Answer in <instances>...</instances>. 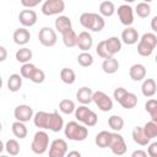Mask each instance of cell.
I'll list each match as a JSON object with an SVG mask.
<instances>
[{"mask_svg": "<svg viewBox=\"0 0 157 157\" xmlns=\"http://www.w3.org/2000/svg\"><path fill=\"white\" fill-rule=\"evenodd\" d=\"M77 63L82 66V67H88L93 64V56L88 53V52H82L81 54H78L77 56Z\"/></svg>", "mask_w": 157, "mask_h": 157, "instance_id": "38", "label": "cell"}, {"mask_svg": "<svg viewBox=\"0 0 157 157\" xmlns=\"http://www.w3.org/2000/svg\"><path fill=\"white\" fill-rule=\"evenodd\" d=\"M67 153V144L63 139H55L49 147V157H65Z\"/></svg>", "mask_w": 157, "mask_h": 157, "instance_id": "10", "label": "cell"}, {"mask_svg": "<svg viewBox=\"0 0 157 157\" xmlns=\"http://www.w3.org/2000/svg\"><path fill=\"white\" fill-rule=\"evenodd\" d=\"M92 94H93V91L90 87L83 86V87L78 88V91L76 93V98L82 105H86L92 102Z\"/></svg>", "mask_w": 157, "mask_h": 157, "instance_id": "18", "label": "cell"}, {"mask_svg": "<svg viewBox=\"0 0 157 157\" xmlns=\"http://www.w3.org/2000/svg\"><path fill=\"white\" fill-rule=\"evenodd\" d=\"M151 28H152L153 32H157V16H155L151 20Z\"/></svg>", "mask_w": 157, "mask_h": 157, "instance_id": "51", "label": "cell"}, {"mask_svg": "<svg viewBox=\"0 0 157 157\" xmlns=\"http://www.w3.org/2000/svg\"><path fill=\"white\" fill-rule=\"evenodd\" d=\"M118 12V17L120 20V22L126 26V27H131V25L134 23V11H132V7L130 5H120L117 10Z\"/></svg>", "mask_w": 157, "mask_h": 157, "instance_id": "9", "label": "cell"}, {"mask_svg": "<svg viewBox=\"0 0 157 157\" xmlns=\"http://www.w3.org/2000/svg\"><path fill=\"white\" fill-rule=\"evenodd\" d=\"M13 42L18 45H25L29 42L31 39V34H29V31L25 27H21V28H17L15 32H13Z\"/></svg>", "mask_w": 157, "mask_h": 157, "instance_id": "15", "label": "cell"}, {"mask_svg": "<svg viewBox=\"0 0 157 157\" xmlns=\"http://www.w3.org/2000/svg\"><path fill=\"white\" fill-rule=\"evenodd\" d=\"M29 80H31L32 82H34V83H42V82H44V80H45V74H44L43 70L36 69Z\"/></svg>", "mask_w": 157, "mask_h": 157, "instance_id": "43", "label": "cell"}, {"mask_svg": "<svg viewBox=\"0 0 157 157\" xmlns=\"http://www.w3.org/2000/svg\"><path fill=\"white\" fill-rule=\"evenodd\" d=\"M108 125L114 131H120L124 128V119L120 115H110L108 118Z\"/></svg>", "mask_w": 157, "mask_h": 157, "instance_id": "33", "label": "cell"}, {"mask_svg": "<svg viewBox=\"0 0 157 157\" xmlns=\"http://www.w3.org/2000/svg\"><path fill=\"white\" fill-rule=\"evenodd\" d=\"M13 115L16 118V121L26 123V121H29L33 118V109L27 104H20L15 108Z\"/></svg>", "mask_w": 157, "mask_h": 157, "instance_id": "11", "label": "cell"}, {"mask_svg": "<svg viewBox=\"0 0 157 157\" xmlns=\"http://www.w3.org/2000/svg\"><path fill=\"white\" fill-rule=\"evenodd\" d=\"M32 56H33L32 50H31L29 48H26V47L18 49V50L16 52V60H17L18 63H22V64L29 63V60L32 59Z\"/></svg>", "mask_w": 157, "mask_h": 157, "instance_id": "28", "label": "cell"}, {"mask_svg": "<svg viewBox=\"0 0 157 157\" xmlns=\"http://www.w3.org/2000/svg\"><path fill=\"white\" fill-rule=\"evenodd\" d=\"M5 148H6V151L9 152L10 156H17L20 153V144L15 139L7 140L6 145H5Z\"/></svg>", "mask_w": 157, "mask_h": 157, "instance_id": "39", "label": "cell"}, {"mask_svg": "<svg viewBox=\"0 0 157 157\" xmlns=\"http://www.w3.org/2000/svg\"><path fill=\"white\" fill-rule=\"evenodd\" d=\"M64 134L69 140L83 141L88 136V130L85 125H81L77 121H69L64 129Z\"/></svg>", "mask_w": 157, "mask_h": 157, "instance_id": "2", "label": "cell"}, {"mask_svg": "<svg viewBox=\"0 0 157 157\" xmlns=\"http://www.w3.org/2000/svg\"><path fill=\"white\" fill-rule=\"evenodd\" d=\"M61 36H63V42H64V45H65V47H67V48L76 47L77 34L75 33L74 29H67V31L63 32Z\"/></svg>", "mask_w": 157, "mask_h": 157, "instance_id": "26", "label": "cell"}, {"mask_svg": "<svg viewBox=\"0 0 157 157\" xmlns=\"http://www.w3.org/2000/svg\"><path fill=\"white\" fill-rule=\"evenodd\" d=\"M38 39H39L42 45L53 47L56 44V40H58L56 32L50 27H42L39 33H38Z\"/></svg>", "mask_w": 157, "mask_h": 157, "instance_id": "7", "label": "cell"}, {"mask_svg": "<svg viewBox=\"0 0 157 157\" xmlns=\"http://www.w3.org/2000/svg\"><path fill=\"white\" fill-rule=\"evenodd\" d=\"M112 152L117 156H121L126 152V144L124 141V137L118 134V132H112V139H110V142H109V146H108Z\"/></svg>", "mask_w": 157, "mask_h": 157, "instance_id": "8", "label": "cell"}, {"mask_svg": "<svg viewBox=\"0 0 157 157\" xmlns=\"http://www.w3.org/2000/svg\"><path fill=\"white\" fill-rule=\"evenodd\" d=\"M39 2H40V0H21V4L28 9L36 7L37 5H39Z\"/></svg>", "mask_w": 157, "mask_h": 157, "instance_id": "46", "label": "cell"}, {"mask_svg": "<svg viewBox=\"0 0 157 157\" xmlns=\"http://www.w3.org/2000/svg\"><path fill=\"white\" fill-rule=\"evenodd\" d=\"M54 25H55V29H58L59 33H63L67 29H72L71 20L67 16H58Z\"/></svg>", "mask_w": 157, "mask_h": 157, "instance_id": "23", "label": "cell"}, {"mask_svg": "<svg viewBox=\"0 0 157 157\" xmlns=\"http://www.w3.org/2000/svg\"><path fill=\"white\" fill-rule=\"evenodd\" d=\"M142 130H144V132H145V135L151 140V139H155L156 136H157V123H155V121H147L145 125H144V128H142Z\"/></svg>", "mask_w": 157, "mask_h": 157, "instance_id": "35", "label": "cell"}, {"mask_svg": "<svg viewBox=\"0 0 157 157\" xmlns=\"http://www.w3.org/2000/svg\"><path fill=\"white\" fill-rule=\"evenodd\" d=\"M22 86V77L18 74H12L7 80V88L11 92H17Z\"/></svg>", "mask_w": 157, "mask_h": 157, "instance_id": "29", "label": "cell"}, {"mask_svg": "<svg viewBox=\"0 0 157 157\" xmlns=\"http://www.w3.org/2000/svg\"><path fill=\"white\" fill-rule=\"evenodd\" d=\"M147 155L150 157H157V142L150 144V146L147 148Z\"/></svg>", "mask_w": 157, "mask_h": 157, "instance_id": "47", "label": "cell"}, {"mask_svg": "<svg viewBox=\"0 0 157 157\" xmlns=\"http://www.w3.org/2000/svg\"><path fill=\"white\" fill-rule=\"evenodd\" d=\"M110 139H112V132L110 131H107V130H102L101 132H98L96 135V139H94V142L98 147L101 148H107L109 146V142H110Z\"/></svg>", "mask_w": 157, "mask_h": 157, "instance_id": "21", "label": "cell"}, {"mask_svg": "<svg viewBox=\"0 0 157 157\" xmlns=\"http://www.w3.org/2000/svg\"><path fill=\"white\" fill-rule=\"evenodd\" d=\"M18 21L20 23L26 28V27H32L36 25L37 22V13L31 10V9H26V10H22L20 13H18Z\"/></svg>", "mask_w": 157, "mask_h": 157, "instance_id": "12", "label": "cell"}, {"mask_svg": "<svg viewBox=\"0 0 157 157\" xmlns=\"http://www.w3.org/2000/svg\"><path fill=\"white\" fill-rule=\"evenodd\" d=\"M11 129H12L13 135L16 137H18V139H25L27 136V134H28V130H27L25 123H21V121L12 123V128Z\"/></svg>", "mask_w": 157, "mask_h": 157, "instance_id": "31", "label": "cell"}, {"mask_svg": "<svg viewBox=\"0 0 157 157\" xmlns=\"http://www.w3.org/2000/svg\"><path fill=\"white\" fill-rule=\"evenodd\" d=\"M132 140L140 146H146L150 144V139L145 135L141 126H135L132 129Z\"/></svg>", "mask_w": 157, "mask_h": 157, "instance_id": "20", "label": "cell"}, {"mask_svg": "<svg viewBox=\"0 0 157 157\" xmlns=\"http://www.w3.org/2000/svg\"><path fill=\"white\" fill-rule=\"evenodd\" d=\"M121 40L128 44V45H132L135 43H137L139 40V33L134 27H126L123 32H121Z\"/></svg>", "mask_w": 157, "mask_h": 157, "instance_id": "16", "label": "cell"}, {"mask_svg": "<svg viewBox=\"0 0 157 157\" xmlns=\"http://www.w3.org/2000/svg\"><path fill=\"white\" fill-rule=\"evenodd\" d=\"M145 109L150 114L151 120L155 121V123H157V101L153 99V98L148 99L146 102V104H145Z\"/></svg>", "mask_w": 157, "mask_h": 157, "instance_id": "34", "label": "cell"}, {"mask_svg": "<svg viewBox=\"0 0 157 157\" xmlns=\"http://www.w3.org/2000/svg\"><path fill=\"white\" fill-rule=\"evenodd\" d=\"M4 147H5V146H4V144H2V141L0 140V153L2 152V150H4Z\"/></svg>", "mask_w": 157, "mask_h": 157, "instance_id": "52", "label": "cell"}, {"mask_svg": "<svg viewBox=\"0 0 157 157\" xmlns=\"http://www.w3.org/2000/svg\"><path fill=\"white\" fill-rule=\"evenodd\" d=\"M104 43H105V48L110 56L119 53L121 49V40L118 37H109L108 39H104Z\"/></svg>", "mask_w": 157, "mask_h": 157, "instance_id": "17", "label": "cell"}, {"mask_svg": "<svg viewBox=\"0 0 157 157\" xmlns=\"http://www.w3.org/2000/svg\"><path fill=\"white\" fill-rule=\"evenodd\" d=\"M156 81L153 78H146L144 82H142V86H141V92L145 97H152L155 93H156Z\"/></svg>", "mask_w": 157, "mask_h": 157, "instance_id": "24", "label": "cell"}, {"mask_svg": "<svg viewBox=\"0 0 157 157\" xmlns=\"http://www.w3.org/2000/svg\"><path fill=\"white\" fill-rule=\"evenodd\" d=\"M0 157H9V156H4V155H1V156H0Z\"/></svg>", "mask_w": 157, "mask_h": 157, "instance_id": "55", "label": "cell"}, {"mask_svg": "<svg viewBox=\"0 0 157 157\" xmlns=\"http://www.w3.org/2000/svg\"><path fill=\"white\" fill-rule=\"evenodd\" d=\"M102 69L105 74H114L119 69V61L114 58L104 59V61L102 63Z\"/></svg>", "mask_w": 157, "mask_h": 157, "instance_id": "27", "label": "cell"}, {"mask_svg": "<svg viewBox=\"0 0 157 157\" xmlns=\"http://www.w3.org/2000/svg\"><path fill=\"white\" fill-rule=\"evenodd\" d=\"M2 88V78H1V76H0V90Z\"/></svg>", "mask_w": 157, "mask_h": 157, "instance_id": "53", "label": "cell"}, {"mask_svg": "<svg viewBox=\"0 0 157 157\" xmlns=\"http://www.w3.org/2000/svg\"><path fill=\"white\" fill-rule=\"evenodd\" d=\"M97 121H98V117H97V114L94 113V112H90V114L87 115V118L85 119V121H83V124H85V126H94L96 124H97Z\"/></svg>", "mask_w": 157, "mask_h": 157, "instance_id": "44", "label": "cell"}, {"mask_svg": "<svg viewBox=\"0 0 157 157\" xmlns=\"http://www.w3.org/2000/svg\"><path fill=\"white\" fill-rule=\"evenodd\" d=\"M129 75L132 81H141L146 76V67L142 64H134L129 70Z\"/></svg>", "mask_w": 157, "mask_h": 157, "instance_id": "19", "label": "cell"}, {"mask_svg": "<svg viewBox=\"0 0 157 157\" xmlns=\"http://www.w3.org/2000/svg\"><path fill=\"white\" fill-rule=\"evenodd\" d=\"M128 91L124 88V87H118V88H115L114 90V92H113V96H114V99L119 103L120 102V99L125 96V93H126Z\"/></svg>", "mask_w": 157, "mask_h": 157, "instance_id": "45", "label": "cell"}, {"mask_svg": "<svg viewBox=\"0 0 157 157\" xmlns=\"http://www.w3.org/2000/svg\"><path fill=\"white\" fill-rule=\"evenodd\" d=\"M93 44V39H92V36L86 32V31H82L78 33L77 36V42H76V45L82 50V52H88L91 49Z\"/></svg>", "mask_w": 157, "mask_h": 157, "instance_id": "14", "label": "cell"}, {"mask_svg": "<svg viewBox=\"0 0 157 157\" xmlns=\"http://www.w3.org/2000/svg\"><path fill=\"white\" fill-rule=\"evenodd\" d=\"M119 104L125 109H132L137 104V97H136V94H134L131 92H126L125 96L120 99Z\"/></svg>", "mask_w": 157, "mask_h": 157, "instance_id": "25", "label": "cell"}, {"mask_svg": "<svg viewBox=\"0 0 157 157\" xmlns=\"http://www.w3.org/2000/svg\"><path fill=\"white\" fill-rule=\"evenodd\" d=\"M115 12V6L112 1H102L99 4V13L101 16H105V17H110L113 16V13Z\"/></svg>", "mask_w": 157, "mask_h": 157, "instance_id": "32", "label": "cell"}, {"mask_svg": "<svg viewBox=\"0 0 157 157\" xmlns=\"http://www.w3.org/2000/svg\"><path fill=\"white\" fill-rule=\"evenodd\" d=\"M80 23L86 29H91L93 32H101L105 26L104 18L94 12H83L80 16Z\"/></svg>", "mask_w": 157, "mask_h": 157, "instance_id": "1", "label": "cell"}, {"mask_svg": "<svg viewBox=\"0 0 157 157\" xmlns=\"http://www.w3.org/2000/svg\"><path fill=\"white\" fill-rule=\"evenodd\" d=\"M1 129H2V125H1V121H0V131H1Z\"/></svg>", "mask_w": 157, "mask_h": 157, "instance_id": "54", "label": "cell"}, {"mask_svg": "<svg viewBox=\"0 0 157 157\" xmlns=\"http://www.w3.org/2000/svg\"><path fill=\"white\" fill-rule=\"evenodd\" d=\"M92 102L96 103V105L102 110V112H109L113 108V101L112 98L105 94L102 91H96L92 94Z\"/></svg>", "mask_w": 157, "mask_h": 157, "instance_id": "6", "label": "cell"}, {"mask_svg": "<svg viewBox=\"0 0 157 157\" xmlns=\"http://www.w3.org/2000/svg\"><path fill=\"white\" fill-rule=\"evenodd\" d=\"M157 45V36L152 32L142 34V37L139 39L137 44V53L141 56H150L153 52V49Z\"/></svg>", "mask_w": 157, "mask_h": 157, "instance_id": "3", "label": "cell"}, {"mask_svg": "<svg viewBox=\"0 0 157 157\" xmlns=\"http://www.w3.org/2000/svg\"><path fill=\"white\" fill-rule=\"evenodd\" d=\"M59 109L64 114H71L75 112V103L71 99H61L59 103Z\"/></svg>", "mask_w": 157, "mask_h": 157, "instance_id": "37", "label": "cell"}, {"mask_svg": "<svg viewBox=\"0 0 157 157\" xmlns=\"http://www.w3.org/2000/svg\"><path fill=\"white\" fill-rule=\"evenodd\" d=\"M131 157H147V153L144 150H135L131 153Z\"/></svg>", "mask_w": 157, "mask_h": 157, "instance_id": "49", "label": "cell"}, {"mask_svg": "<svg viewBox=\"0 0 157 157\" xmlns=\"http://www.w3.org/2000/svg\"><path fill=\"white\" fill-rule=\"evenodd\" d=\"M6 58H7V50H6V48H5V47L0 45V63L5 61V60H6Z\"/></svg>", "mask_w": 157, "mask_h": 157, "instance_id": "48", "label": "cell"}, {"mask_svg": "<svg viewBox=\"0 0 157 157\" xmlns=\"http://www.w3.org/2000/svg\"><path fill=\"white\" fill-rule=\"evenodd\" d=\"M64 128V120L61 118V115L54 110L52 113H49V119H48V130H52L54 132H59L61 129Z\"/></svg>", "mask_w": 157, "mask_h": 157, "instance_id": "13", "label": "cell"}, {"mask_svg": "<svg viewBox=\"0 0 157 157\" xmlns=\"http://www.w3.org/2000/svg\"><path fill=\"white\" fill-rule=\"evenodd\" d=\"M90 112H91V109H90L87 105H80L78 108L75 109V118H76L78 121L83 123L85 119L87 118V115L90 114Z\"/></svg>", "mask_w": 157, "mask_h": 157, "instance_id": "40", "label": "cell"}, {"mask_svg": "<svg viewBox=\"0 0 157 157\" xmlns=\"http://www.w3.org/2000/svg\"><path fill=\"white\" fill-rule=\"evenodd\" d=\"M48 146H49V135L43 130L37 131L33 136V140L31 144V150L36 155H43L44 152H47Z\"/></svg>", "mask_w": 157, "mask_h": 157, "instance_id": "4", "label": "cell"}, {"mask_svg": "<svg viewBox=\"0 0 157 157\" xmlns=\"http://www.w3.org/2000/svg\"><path fill=\"white\" fill-rule=\"evenodd\" d=\"M65 157H81V153L78 151H76V150H72V151L67 152L65 155Z\"/></svg>", "mask_w": 157, "mask_h": 157, "instance_id": "50", "label": "cell"}, {"mask_svg": "<svg viewBox=\"0 0 157 157\" xmlns=\"http://www.w3.org/2000/svg\"><path fill=\"white\" fill-rule=\"evenodd\" d=\"M96 53L98 54V56H101L102 59H109V58H113L109 55L107 48H105V43L104 40H101L98 44H97V48H96Z\"/></svg>", "mask_w": 157, "mask_h": 157, "instance_id": "42", "label": "cell"}, {"mask_svg": "<svg viewBox=\"0 0 157 157\" xmlns=\"http://www.w3.org/2000/svg\"><path fill=\"white\" fill-rule=\"evenodd\" d=\"M135 12L137 13L139 17L141 18H146L150 16L151 13V6L147 2H139L135 7Z\"/></svg>", "mask_w": 157, "mask_h": 157, "instance_id": "36", "label": "cell"}, {"mask_svg": "<svg viewBox=\"0 0 157 157\" xmlns=\"http://www.w3.org/2000/svg\"><path fill=\"white\" fill-rule=\"evenodd\" d=\"M36 69H37V67H36L33 64H31V63L23 64L22 67H21V70H20V75H21V77H25V78H28V80H29Z\"/></svg>", "mask_w": 157, "mask_h": 157, "instance_id": "41", "label": "cell"}, {"mask_svg": "<svg viewBox=\"0 0 157 157\" xmlns=\"http://www.w3.org/2000/svg\"><path fill=\"white\" fill-rule=\"evenodd\" d=\"M65 2L63 0H45L42 5V13L45 16L59 15L64 11Z\"/></svg>", "mask_w": 157, "mask_h": 157, "instance_id": "5", "label": "cell"}, {"mask_svg": "<svg viewBox=\"0 0 157 157\" xmlns=\"http://www.w3.org/2000/svg\"><path fill=\"white\" fill-rule=\"evenodd\" d=\"M60 78L64 83L66 85H72L76 80V75H75V71L72 69H69V67H64L61 69L60 71Z\"/></svg>", "mask_w": 157, "mask_h": 157, "instance_id": "30", "label": "cell"}, {"mask_svg": "<svg viewBox=\"0 0 157 157\" xmlns=\"http://www.w3.org/2000/svg\"><path fill=\"white\" fill-rule=\"evenodd\" d=\"M48 119H49V113L40 110V112H37L34 114L33 123L39 129H47L48 128Z\"/></svg>", "mask_w": 157, "mask_h": 157, "instance_id": "22", "label": "cell"}]
</instances>
